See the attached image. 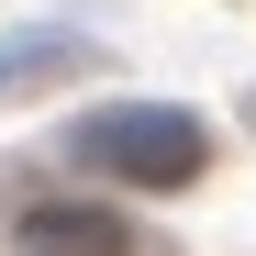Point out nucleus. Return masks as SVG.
Instances as JSON below:
<instances>
[{"label":"nucleus","mask_w":256,"mask_h":256,"mask_svg":"<svg viewBox=\"0 0 256 256\" xmlns=\"http://www.w3.org/2000/svg\"><path fill=\"white\" fill-rule=\"evenodd\" d=\"M67 156L100 167V178H122V190H190L212 167V134H200V112H178V100H112V112H90L67 134Z\"/></svg>","instance_id":"obj_1"},{"label":"nucleus","mask_w":256,"mask_h":256,"mask_svg":"<svg viewBox=\"0 0 256 256\" xmlns=\"http://www.w3.org/2000/svg\"><path fill=\"white\" fill-rule=\"evenodd\" d=\"M22 256H134V223L112 200H34L22 212Z\"/></svg>","instance_id":"obj_2"},{"label":"nucleus","mask_w":256,"mask_h":256,"mask_svg":"<svg viewBox=\"0 0 256 256\" xmlns=\"http://www.w3.org/2000/svg\"><path fill=\"white\" fill-rule=\"evenodd\" d=\"M90 56V34H34V45H0V90H34L45 67H78Z\"/></svg>","instance_id":"obj_3"}]
</instances>
